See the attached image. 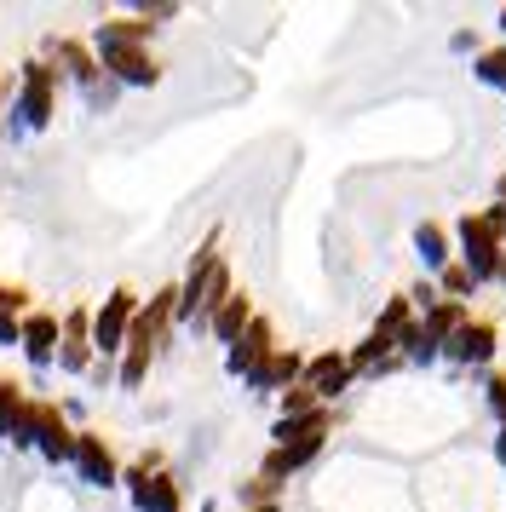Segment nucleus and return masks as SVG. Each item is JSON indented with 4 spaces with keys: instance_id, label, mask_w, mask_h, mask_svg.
<instances>
[{
    "instance_id": "obj_1",
    "label": "nucleus",
    "mask_w": 506,
    "mask_h": 512,
    "mask_svg": "<svg viewBox=\"0 0 506 512\" xmlns=\"http://www.w3.org/2000/svg\"><path fill=\"white\" fill-rule=\"evenodd\" d=\"M150 35V24H104L98 29V58L115 81H133V87H156V58L138 47Z\"/></svg>"
},
{
    "instance_id": "obj_2",
    "label": "nucleus",
    "mask_w": 506,
    "mask_h": 512,
    "mask_svg": "<svg viewBox=\"0 0 506 512\" xmlns=\"http://www.w3.org/2000/svg\"><path fill=\"white\" fill-rule=\"evenodd\" d=\"M225 300H230V271H225V259L213 254V242H207L202 254H196V265H190L184 288H179V317L184 323H202Z\"/></svg>"
},
{
    "instance_id": "obj_3",
    "label": "nucleus",
    "mask_w": 506,
    "mask_h": 512,
    "mask_svg": "<svg viewBox=\"0 0 506 512\" xmlns=\"http://www.w3.org/2000/svg\"><path fill=\"white\" fill-rule=\"evenodd\" d=\"M455 231H460V254H466L460 265L478 282H506V236L495 231L483 213H466Z\"/></svg>"
},
{
    "instance_id": "obj_4",
    "label": "nucleus",
    "mask_w": 506,
    "mask_h": 512,
    "mask_svg": "<svg viewBox=\"0 0 506 512\" xmlns=\"http://www.w3.org/2000/svg\"><path fill=\"white\" fill-rule=\"evenodd\" d=\"M12 438L18 443H41L46 461H75V432H69L64 420H58V409H46V403H23Z\"/></svg>"
},
{
    "instance_id": "obj_5",
    "label": "nucleus",
    "mask_w": 506,
    "mask_h": 512,
    "mask_svg": "<svg viewBox=\"0 0 506 512\" xmlns=\"http://www.w3.org/2000/svg\"><path fill=\"white\" fill-rule=\"evenodd\" d=\"M133 317H138V300L127 294V288H115L110 300H104V311L92 317V346L104 351V357H115V351H127V334H133Z\"/></svg>"
},
{
    "instance_id": "obj_6",
    "label": "nucleus",
    "mask_w": 506,
    "mask_h": 512,
    "mask_svg": "<svg viewBox=\"0 0 506 512\" xmlns=\"http://www.w3.org/2000/svg\"><path fill=\"white\" fill-rule=\"evenodd\" d=\"M351 380H357V374H351V357H345V351H322V357L305 363V386H311L322 403L345 397V392H351Z\"/></svg>"
},
{
    "instance_id": "obj_7",
    "label": "nucleus",
    "mask_w": 506,
    "mask_h": 512,
    "mask_svg": "<svg viewBox=\"0 0 506 512\" xmlns=\"http://www.w3.org/2000/svg\"><path fill=\"white\" fill-rule=\"evenodd\" d=\"M127 484H133V501H138V512H179V507H184L179 484H173L167 472H150V461L138 466V472H127Z\"/></svg>"
},
{
    "instance_id": "obj_8",
    "label": "nucleus",
    "mask_w": 506,
    "mask_h": 512,
    "mask_svg": "<svg viewBox=\"0 0 506 512\" xmlns=\"http://www.w3.org/2000/svg\"><path fill=\"white\" fill-rule=\"evenodd\" d=\"M18 121L23 127H46V121H52V70H46V64H29V70H23Z\"/></svg>"
},
{
    "instance_id": "obj_9",
    "label": "nucleus",
    "mask_w": 506,
    "mask_h": 512,
    "mask_svg": "<svg viewBox=\"0 0 506 512\" xmlns=\"http://www.w3.org/2000/svg\"><path fill=\"white\" fill-rule=\"evenodd\" d=\"M299 380H305V357H299V351H271V357L248 374L253 392H288Z\"/></svg>"
},
{
    "instance_id": "obj_10",
    "label": "nucleus",
    "mask_w": 506,
    "mask_h": 512,
    "mask_svg": "<svg viewBox=\"0 0 506 512\" xmlns=\"http://www.w3.org/2000/svg\"><path fill=\"white\" fill-rule=\"evenodd\" d=\"M443 351H449V363H495V323H478L472 317Z\"/></svg>"
},
{
    "instance_id": "obj_11",
    "label": "nucleus",
    "mask_w": 506,
    "mask_h": 512,
    "mask_svg": "<svg viewBox=\"0 0 506 512\" xmlns=\"http://www.w3.org/2000/svg\"><path fill=\"white\" fill-rule=\"evenodd\" d=\"M58 346H64V323L58 317H46V311L23 317V351H29V363H52Z\"/></svg>"
},
{
    "instance_id": "obj_12",
    "label": "nucleus",
    "mask_w": 506,
    "mask_h": 512,
    "mask_svg": "<svg viewBox=\"0 0 506 512\" xmlns=\"http://www.w3.org/2000/svg\"><path fill=\"white\" fill-rule=\"evenodd\" d=\"M271 351H276L271 346V323H265V317H253V328L236 340V346H230V374H253L265 357H271Z\"/></svg>"
},
{
    "instance_id": "obj_13",
    "label": "nucleus",
    "mask_w": 506,
    "mask_h": 512,
    "mask_svg": "<svg viewBox=\"0 0 506 512\" xmlns=\"http://www.w3.org/2000/svg\"><path fill=\"white\" fill-rule=\"evenodd\" d=\"M322 455V443H288V449H271L265 455V472L259 478H271V484H282V478H294V472H305V466Z\"/></svg>"
},
{
    "instance_id": "obj_14",
    "label": "nucleus",
    "mask_w": 506,
    "mask_h": 512,
    "mask_svg": "<svg viewBox=\"0 0 506 512\" xmlns=\"http://www.w3.org/2000/svg\"><path fill=\"white\" fill-rule=\"evenodd\" d=\"M207 323H213V334H219L225 346H236V340H242V334L253 328V305H248V294H230V300L219 305L213 317H207Z\"/></svg>"
},
{
    "instance_id": "obj_15",
    "label": "nucleus",
    "mask_w": 506,
    "mask_h": 512,
    "mask_svg": "<svg viewBox=\"0 0 506 512\" xmlns=\"http://www.w3.org/2000/svg\"><path fill=\"white\" fill-rule=\"evenodd\" d=\"M391 363H397V346H391L386 334L368 328L363 340H357V351H351V374H386Z\"/></svg>"
},
{
    "instance_id": "obj_16",
    "label": "nucleus",
    "mask_w": 506,
    "mask_h": 512,
    "mask_svg": "<svg viewBox=\"0 0 506 512\" xmlns=\"http://www.w3.org/2000/svg\"><path fill=\"white\" fill-rule=\"evenodd\" d=\"M75 466H81V478H87V484H98V489L115 484V455L98 438H75Z\"/></svg>"
},
{
    "instance_id": "obj_17",
    "label": "nucleus",
    "mask_w": 506,
    "mask_h": 512,
    "mask_svg": "<svg viewBox=\"0 0 506 512\" xmlns=\"http://www.w3.org/2000/svg\"><path fill=\"white\" fill-rule=\"evenodd\" d=\"M276 449H288V443H328V409L317 415H299V420H276Z\"/></svg>"
},
{
    "instance_id": "obj_18",
    "label": "nucleus",
    "mask_w": 506,
    "mask_h": 512,
    "mask_svg": "<svg viewBox=\"0 0 506 512\" xmlns=\"http://www.w3.org/2000/svg\"><path fill=\"white\" fill-rule=\"evenodd\" d=\"M414 254H420V265L426 271H449L455 259H449V236H443V225H414Z\"/></svg>"
},
{
    "instance_id": "obj_19",
    "label": "nucleus",
    "mask_w": 506,
    "mask_h": 512,
    "mask_svg": "<svg viewBox=\"0 0 506 512\" xmlns=\"http://www.w3.org/2000/svg\"><path fill=\"white\" fill-rule=\"evenodd\" d=\"M466 323H472V317H466V305H460V300H437L432 311H426V334H432L437 346H449Z\"/></svg>"
},
{
    "instance_id": "obj_20",
    "label": "nucleus",
    "mask_w": 506,
    "mask_h": 512,
    "mask_svg": "<svg viewBox=\"0 0 506 512\" xmlns=\"http://www.w3.org/2000/svg\"><path fill=\"white\" fill-rule=\"evenodd\" d=\"M409 328H414V300H403V294H397V300H386V311H380L374 334H386L391 346H397V340H403Z\"/></svg>"
},
{
    "instance_id": "obj_21",
    "label": "nucleus",
    "mask_w": 506,
    "mask_h": 512,
    "mask_svg": "<svg viewBox=\"0 0 506 512\" xmlns=\"http://www.w3.org/2000/svg\"><path fill=\"white\" fill-rule=\"evenodd\" d=\"M472 70H478L483 87H495V93H506V47H489L472 58Z\"/></svg>"
},
{
    "instance_id": "obj_22",
    "label": "nucleus",
    "mask_w": 506,
    "mask_h": 512,
    "mask_svg": "<svg viewBox=\"0 0 506 512\" xmlns=\"http://www.w3.org/2000/svg\"><path fill=\"white\" fill-rule=\"evenodd\" d=\"M437 288H443V300H472V294H478L483 282L472 277V271H466V265H449V271H443V277H437Z\"/></svg>"
},
{
    "instance_id": "obj_23",
    "label": "nucleus",
    "mask_w": 506,
    "mask_h": 512,
    "mask_svg": "<svg viewBox=\"0 0 506 512\" xmlns=\"http://www.w3.org/2000/svg\"><path fill=\"white\" fill-rule=\"evenodd\" d=\"M317 409H322V397L311 392V386H305V380H299V386H288V392H282V420L317 415Z\"/></svg>"
},
{
    "instance_id": "obj_24",
    "label": "nucleus",
    "mask_w": 506,
    "mask_h": 512,
    "mask_svg": "<svg viewBox=\"0 0 506 512\" xmlns=\"http://www.w3.org/2000/svg\"><path fill=\"white\" fill-rule=\"evenodd\" d=\"M397 346L409 351V363H437V351H443V346H437V340H432V334H426V323H414L409 334L397 340Z\"/></svg>"
},
{
    "instance_id": "obj_25",
    "label": "nucleus",
    "mask_w": 506,
    "mask_h": 512,
    "mask_svg": "<svg viewBox=\"0 0 506 512\" xmlns=\"http://www.w3.org/2000/svg\"><path fill=\"white\" fill-rule=\"evenodd\" d=\"M52 52H58V58H64V64H69V75H75V81H87V87H92V81H98V64H92V58H87V47H75V41H58V47H52Z\"/></svg>"
},
{
    "instance_id": "obj_26",
    "label": "nucleus",
    "mask_w": 506,
    "mask_h": 512,
    "mask_svg": "<svg viewBox=\"0 0 506 512\" xmlns=\"http://www.w3.org/2000/svg\"><path fill=\"white\" fill-rule=\"evenodd\" d=\"M18 415H23L18 386H6V380H0V432H12V426H18Z\"/></svg>"
},
{
    "instance_id": "obj_27",
    "label": "nucleus",
    "mask_w": 506,
    "mask_h": 512,
    "mask_svg": "<svg viewBox=\"0 0 506 512\" xmlns=\"http://www.w3.org/2000/svg\"><path fill=\"white\" fill-rule=\"evenodd\" d=\"M58 363H64L69 374H81L92 363V351H87V340H64V346H58Z\"/></svg>"
},
{
    "instance_id": "obj_28",
    "label": "nucleus",
    "mask_w": 506,
    "mask_h": 512,
    "mask_svg": "<svg viewBox=\"0 0 506 512\" xmlns=\"http://www.w3.org/2000/svg\"><path fill=\"white\" fill-rule=\"evenodd\" d=\"M483 403H489L495 420L506 426V374H489V380H483Z\"/></svg>"
},
{
    "instance_id": "obj_29",
    "label": "nucleus",
    "mask_w": 506,
    "mask_h": 512,
    "mask_svg": "<svg viewBox=\"0 0 506 512\" xmlns=\"http://www.w3.org/2000/svg\"><path fill=\"white\" fill-rule=\"evenodd\" d=\"M150 357H156V351H127V357H121V386H138L144 369H150Z\"/></svg>"
},
{
    "instance_id": "obj_30",
    "label": "nucleus",
    "mask_w": 506,
    "mask_h": 512,
    "mask_svg": "<svg viewBox=\"0 0 506 512\" xmlns=\"http://www.w3.org/2000/svg\"><path fill=\"white\" fill-rule=\"evenodd\" d=\"M409 300L420 305V311H432V305H437V288H432V282H420V288H414Z\"/></svg>"
},
{
    "instance_id": "obj_31",
    "label": "nucleus",
    "mask_w": 506,
    "mask_h": 512,
    "mask_svg": "<svg viewBox=\"0 0 506 512\" xmlns=\"http://www.w3.org/2000/svg\"><path fill=\"white\" fill-rule=\"evenodd\" d=\"M495 461H501V472H506V426H501V438H495Z\"/></svg>"
},
{
    "instance_id": "obj_32",
    "label": "nucleus",
    "mask_w": 506,
    "mask_h": 512,
    "mask_svg": "<svg viewBox=\"0 0 506 512\" xmlns=\"http://www.w3.org/2000/svg\"><path fill=\"white\" fill-rule=\"evenodd\" d=\"M248 512H282V507H276V501H271V507H248Z\"/></svg>"
},
{
    "instance_id": "obj_33",
    "label": "nucleus",
    "mask_w": 506,
    "mask_h": 512,
    "mask_svg": "<svg viewBox=\"0 0 506 512\" xmlns=\"http://www.w3.org/2000/svg\"><path fill=\"white\" fill-rule=\"evenodd\" d=\"M501 29H506V6H501Z\"/></svg>"
}]
</instances>
